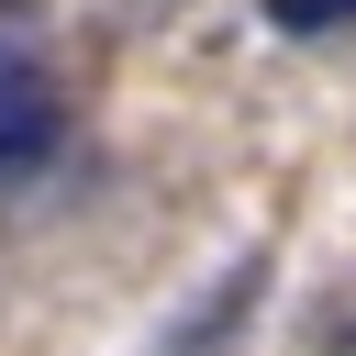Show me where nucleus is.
Masks as SVG:
<instances>
[{"mask_svg": "<svg viewBox=\"0 0 356 356\" xmlns=\"http://www.w3.org/2000/svg\"><path fill=\"white\" fill-rule=\"evenodd\" d=\"M323 356H356V312H334V323H323Z\"/></svg>", "mask_w": 356, "mask_h": 356, "instance_id": "7ed1b4c3", "label": "nucleus"}, {"mask_svg": "<svg viewBox=\"0 0 356 356\" xmlns=\"http://www.w3.org/2000/svg\"><path fill=\"white\" fill-rule=\"evenodd\" d=\"M56 145H67V100H56V78H44L33 56L0 44V189H22Z\"/></svg>", "mask_w": 356, "mask_h": 356, "instance_id": "f257e3e1", "label": "nucleus"}, {"mask_svg": "<svg viewBox=\"0 0 356 356\" xmlns=\"http://www.w3.org/2000/svg\"><path fill=\"white\" fill-rule=\"evenodd\" d=\"M256 11H267V33H300V44H323V33L356 22V0H256Z\"/></svg>", "mask_w": 356, "mask_h": 356, "instance_id": "f03ea898", "label": "nucleus"}]
</instances>
